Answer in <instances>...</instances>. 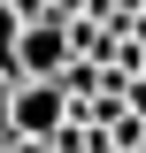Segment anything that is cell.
Returning <instances> with one entry per match:
<instances>
[{
  "instance_id": "1",
  "label": "cell",
  "mask_w": 146,
  "mask_h": 153,
  "mask_svg": "<svg viewBox=\"0 0 146 153\" xmlns=\"http://www.w3.org/2000/svg\"><path fill=\"white\" fill-rule=\"evenodd\" d=\"M8 123H16V138H46V146H54L62 123H77V100L62 92V76H16Z\"/></svg>"
},
{
  "instance_id": "2",
  "label": "cell",
  "mask_w": 146,
  "mask_h": 153,
  "mask_svg": "<svg viewBox=\"0 0 146 153\" xmlns=\"http://www.w3.org/2000/svg\"><path fill=\"white\" fill-rule=\"evenodd\" d=\"M69 23L62 16H31L23 23V38H16V76H62L69 69Z\"/></svg>"
},
{
  "instance_id": "3",
  "label": "cell",
  "mask_w": 146,
  "mask_h": 153,
  "mask_svg": "<svg viewBox=\"0 0 146 153\" xmlns=\"http://www.w3.org/2000/svg\"><path fill=\"white\" fill-rule=\"evenodd\" d=\"M62 92H69L77 107H85V100L100 92V61H92V54H69V69H62Z\"/></svg>"
},
{
  "instance_id": "4",
  "label": "cell",
  "mask_w": 146,
  "mask_h": 153,
  "mask_svg": "<svg viewBox=\"0 0 146 153\" xmlns=\"http://www.w3.org/2000/svg\"><path fill=\"white\" fill-rule=\"evenodd\" d=\"M16 38H23V16H16V0H0V69L16 76Z\"/></svg>"
},
{
  "instance_id": "5",
  "label": "cell",
  "mask_w": 146,
  "mask_h": 153,
  "mask_svg": "<svg viewBox=\"0 0 146 153\" xmlns=\"http://www.w3.org/2000/svg\"><path fill=\"white\" fill-rule=\"evenodd\" d=\"M8 100H16V76L0 69V146H8V138H16V123H8Z\"/></svg>"
},
{
  "instance_id": "6",
  "label": "cell",
  "mask_w": 146,
  "mask_h": 153,
  "mask_svg": "<svg viewBox=\"0 0 146 153\" xmlns=\"http://www.w3.org/2000/svg\"><path fill=\"white\" fill-rule=\"evenodd\" d=\"M0 153H62V146H46V138H8Z\"/></svg>"
},
{
  "instance_id": "7",
  "label": "cell",
  "mask_w": 146,
  "mask_h": 153,
  "mask_svg": "<svg viewBox=\"0 0 146 153\" xmlns=\"http://www.w3.org/2000/svg\"><path fill=\"white\" fill-rule=\"evenodd\" d=\"M85 8H100V0H54L46 16H62V23H69V16H85Z\"/></svg>"
},
{
  "instance_id": "8",
  "label": "cell",
  "mask_w": 146,
  "mask_h": 153,
  "mask_svg": "<svg viewBox=\"0 0 146 153\" xmlns=\"http://www.w3.org/2000/svg\"><path fill=\"white\" fill-rule=\"evenodd\" d=\"M46 8H54V0H16V16L31 23V16H46Z\"/></svg>"
},
{
  "instance_id": "9",
  "label": "cell",
  "mask_w": 146,
  "mask_h": 153,
  "mask_svg": "<svg viewBox=\"0 0 146 153\" xmlns=\"http://www.w3.org/2000/svg\"><path fill=\"white\" fill-rule=\"evenodd\" d=\"M131 153H146V138H138V146H131Z\"/></svg>"
}]
</instances>
